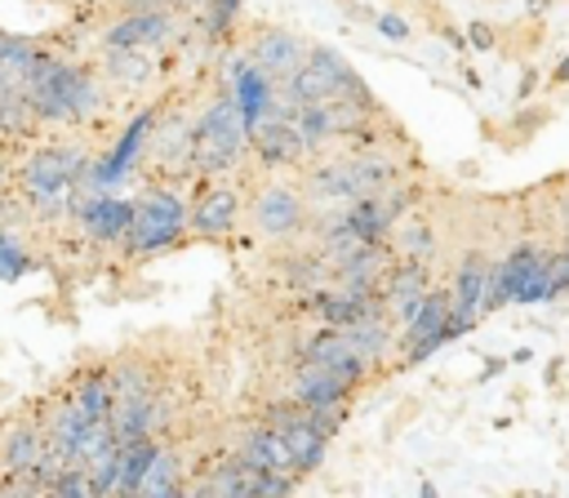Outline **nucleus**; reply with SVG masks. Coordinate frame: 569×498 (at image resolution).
<instances>
[{
	"mask_svg": "<svg viewBox=\"0 0 569 498\" xmlns=\"http://www.w3.org/2000/svg\"><path fill=\"white\" fill-rule=\"evenodd\" d=\"M93 151L84 142H36L13 165V196L27 205L31 222L71 218V200L84 191Z\"/></svg>",
	"mask_w": 569,
	"mask_h": 498,
	"instance_id": "nucleus-1",
	"label": "nucleus"
},
{
	"mask_svg": "<svg viewBox=\"0 0 569 498\" xmlns=\"http://www.w3.org/2000/svg\"><path fill=\"white\" fill-rule=\"evenodd\" d=\"M27 98H31L40 129H80L111 107V89L98 76V62H80V58H62V53L27 89Z\"/></svg>",
	"mask_w": 569,
	"mask_h": 498,
	"instance_id": "nucleus-2",
	"label": "nucleus"
},
{
	"mask_svg": "<svg viewBox=\"0 0 569 498\" xmlns=\"http://www.w3.org/2000/svg\"><path fill=\"white\" fill-rule=\"evenodd\" d=\"M249 129L240 120V107L231 102V93L213 89L204 98V107L196 111V124H191V173L200 178H222L231 169L244 165L249 156Z\"/></svg>",
	"mask_w": 569,
	"mask_h": 498,
	"instance_id": "nucleus-3",
	"label": "nucleus"
},
{
	"mask_svg": "<svg viewBox=\"0 0 569 498\" xmlns=\"http://www.w3.org/2000/svg\"><path fill=\"white\" fill-rule=\"evenodd\" d=\"M191 236V200H182L173 187H147L138 196V218L124 240L129 262H151L160 253H173Z\"/></svg>",
	"mask_w": 569,
	"mask_h": 498,
	"instance_id": "nucleus-4",
	"label": "nucleus"
},
{
	"mask_svg": "<svg viewBox=\"0 0 569 498\" xmlns=\"http://www.w3.org/2000/svg\"><path fill=\"white\" fill-rule=\"evenodd\" d=\"M160 116H164V102H142V107L120 124V133H116L102 151H93V165H89V178H84V191H89V196H107V191H116L124 178L138 173V165L147 160V147H151V138H156Z\"/></svg>",
	"mask_w": 569,
	"mask_h": 498,
	"instance_id": "nucleus-5",
	"label": "nucleus"
},
{
	"mask_svg": "<svg viewBox=\"0 0 569 498\" xmlns=\"http://www.w3.org/2000/svg\"><path fill=\"white\" fill-rule=\"evenodd\" d=\"M467 329H471V325L453 316L449 285H431V289H427V298H422V307H418V316L396 333V356H400L396 365H400V369L422 365V360H427V356H436L445 342L462 338Z\"/></svg>",
	"mask_w": 569,
	"mask_h": 498,
	"instance_id": "nucleus-6",
	"label": "nucleus"
},
{
	"mask_svg": "<svg viewBox=\"0 0 569 498\" xmlns=\"http://www.w3.org/2000/svg\"><path fill=\"white\" fill-rule=\"evenodd\" d=\"M218 89L231 93V102L240 107V120H244L249 133H253L262 120H271V111H276V102H280V84H276L262 67H253L244 49H236V53L222 58V67H218Z\"/></svg>",
	"mask_w": 569,
	"mask_h": 498,
	"instance_id": "nucleus-7",
	"label": "nucleus"
},
{
	"mask_svg": "<svg viewBox=\"0 0 569 498\" xmlns=\"http://www.w3.org/2000/svg\"><path fill=\"white\" fill-rule=\"evenodd\" d=\"M182 13L173 9H147V13H116L98 31V49H142V53H164L182 36Z\"/></svg>",
	"mask_w": 569,
	"mask_h": 498,
	"instance_id": "nucleus-8",
	"label": "nucleus"
},
{
	"mask_svg": "<svg viewBox=\"0 0 569 498\" xmlns=\"http://www.w3.org/2000/svg\"><path fill=\"white\" fill-rule=\"evenodd\" d=\"M249 227L267 240H289L298 231H307V218H311V200L302 196V187H289V182H267L249 196V209H244Z\"/></svg>",
	"mask_w": 569,
	"mask_h": 498,
	"instance_id": "nucleus-9",
	"label": "nucleus"
},
{
	"mask_svg": "<svg viewBox=\"0 0 569 498\" xmlns=\"http://www.w3.org/2000/svg\"><path fill=\"white\" fill-rule=\"evenodd\" d=\"M133 218H138V196H116V191L89 196V191H80L71 200V222L89 245H120L124 249V240L133 231Z\"/></svg>",
	"mask_w": 569,
	"mask_h": 498,
	"instance_id": "nucleus-10",
	"label": "nucleus"
},
{
	"mask_svg": "<svg viewBox=\"0 0 569 498\" xmlns=\"http://www.w3.org/2000/svg\"><path fill=\"white\" fill-rule=\"evenodd\" d=\"M298 365H316V369H329V374H333L338 382H347L351 391H356V387H365V382H369V374H373V365H369L365 356H356V351H351L347 333H342V329H329V325L311 329V333L298 342L293 369H298Z\"/></svg>",
	"mask_w": 569,
	"mask_h": 498,
	"instance_id": "nucleus-11",
	"label": "nucleus"
},
{
	"mask_svg": "<svg viewBox=\"0 0 569 498\" xmlns=\"http://www.w3.org/2000/svg\"><path fill=\"white\" fill-rule=\"evenodd\" d=\"M244 191L231 182H213L191 200V236L196 240H227L244 222Z\"/></svg>",
	"mask_w": 569,
	"mask_h": 498,
	"instance_id": "nucleus-12",
	"label": "nucleus"
},
{
	"mask_svg": "<svg viewBox=\"0 0 569 498\" xmlns=\"http://www.w3.org/2000/svg\"><path fill=\"white\" fill-rule=\"evenodd\" d=\"M489 285H493V262L485 249H467L453 267L449 280V298H453V316L467 320L476 329V320L489 316Z\"/></svg>",
	"mask_w": 569,
	"mask_h": 498,
	"instance_id": "nucleus-13",
	"label": "nucleus"
},
{
	"mask_svg": "<svg viewBox=\"0 0 569 498\" xmlns=\"http://www.w3.org/2000/svg\"><path fill=\"white\" fill-rule=\"evenodd\" d=\"M173 418V405H169V391H147V396H133V400H116L111 405V431L120 445H133V440H151L169 427Z\"/></svg>",
	"mask_w": 569,
	"mask_h": 498,
	"instance_id": "nucleus-14",
	"label": "nucleus"
},
{
	"mask_svg": "<svg viewBox=\"0 0 569 498\" xmlns=\"http://www.w3.org/2000/svg\"><path fill=\"white\" fill-rule=\"evenodd\" d=\"M53 49L36 36H18V31H0V89H31L49 67H53Z\"/></svg>",
	"mask_w": 569,
	"mask_h": 498,
	"instance_id": "nucleus-15",
	"label": "nucleus"
},
{
	"mask_svg": "<svg viewBox=\"0 0 569 498\" xmlns=\"http://www.w3.org/2000/svg\"><path fill=\"white\" fill-rule=\"evenodd\" d=\"M427 289H431L427 262H409V258H396V262H391V271L382 276V311H387V320L396 325V333L418 316Z\"/></svg>",
	"mask_w": 569,
	"mask_h": 498,
	"instance_id": "nucleus-16",
	"label": "nucleus"
},
{
	"mask_svg": "<svg viewBox=\"0 0 569 498\" xmlns=\"http://www.w3.org/2000/svg\"><path fill=\"white\" fill-rule=\"evenodd\" d=\"M244 53H249L253 67H262V71L280 84L284 76H293V71L307 62L311 44H307L298 31H289V27H258L253 40L244 44Z\"/></svg>",
	"mask_w": 569,
	"mask_h": 498,
	"instance_id": "nucleus-17",
	"label": "nucleus"
},
{
	"mask_svg": "<svg viewBox=\"0 0 569 498\" xmlns=\"http://www.w3.org/2000/svg\"><path fill=\"white\" fill-rule=\"evenodd\" d=\"M542 258H547V245H538V240H516L498 262H493V285H489V311H502V307H511L520 293H525V285L533 280V271L542 267Z\"/></svg>",
	"mask_w": 569,
	"mask_h": 498,
	"instance_id": "nucleus-18",
	"label": "nucleus"
},
{
	"mask_svg": "<svg viewBox=\"0 0 569 498\" xmlns=\"http://www.w3.org/2000/svg\"><path fill=\"white\" fill-rule=\"evenodd\" d=\"M191 124H196V116H187L182 107H164V116H160V124H156V138H151V147H147V160H151L164 178L191 173Z\"/></svg>",
	"mask_w": 569,
	"mask_h": 498,
	"instance_id": "nucleus-19",
	"label": "nucleus"
},
{
	"mask_svg": "<svg viewBox=\"0 0 569 498\" xmlns=\"http://www.w3.org/2000/svg\"><path fill=\"white\" fill-rule=\"evenodd\" d=\"M249 156H253L262 169H298V165L311 160V151H307L298 124H293V120H280V116H271V120H262V124L253 129Z\"/></svg>",
	"mask_w": 569,
	"mask_h": 498,
	"instance_id": "nucleus-20",
	"label": "nucleus"
},
{
	"mask_svg": "<svg viewBox=\"0 0 569 498\" xmlns=\"http://www.w3.org/2000/svg\"><path fill=\"white\" fill-rule=\"evenodd\" d=\"M98 76L107 80L111 93L133 98V93L156 89V80H160V58H156V53H142V49H102Z\"/></svg>",
	"mask_w": 569,
	"mask_h": 498,
	"instance_id": "nucleus-21",
	"label": "nucleus"
},
{
	"mask_svg": "<svg viewBox=\"0 0 569 498\" xmlns=\"http://www.w3.org/2000/svg\"><path fill=\"white\" fill-rule=\"evenodd\" d=\"M302 196L316 200V205H351V200H360V187H356V173H351V156L311 160L302 169Z\"/></svg>",
	"mask_w": 569,
	"mask_h": 498,
	"instance_id": "nucleus-22",
	"label": "nucleus"
},
{
	"mask_svg": "<svg viewBox=\"0 0 569 498\" xmlns=\"http://www.w3.org/2000/svg\"><path fill=\"white\" fill-rule=\"evenodd\" d=\"M249 471H293L289 462V449H284V436L276 427H267L262 418L244 422L240 436H236V449H231ZM298 476V471H293Z\"/></svg>",
	"mask_w": 569,
	"mask_h": 498,
	"instance_id": "nucleus-23",
	"label": "nucleus"
},
{
	"mask_svg": "<svg viewBox=\"0 0 569 498\" xmlns=\"http://www.w3.org/2000/svg\"><path fill=\"white\" fill-rule=\"evenodd\" d=\"M44 449H49V440H44V422H31V418L13 422V427L4 431V440H0V476H9V480H27L31 467L44 458Z\"/></svg>",
	"mask_w": 569,
	"mask_h": 498,
	"instance_id": "nucleus-24",
	"label": "nucleus"
},
{
	"mask_svg": "<svg viewBox=\"0 0 569 498\" xmlns=\"http://www.w3.org/2000/svg\"><path fill=\"white\" fill-rule=\"evenodd\" d=\"M284 396H293L307 414H316V409H333V405H351V387L347 382H338L329 369H316V365H298L293 374H289V387H284Z\"/></svg>",
	"mask_w": 569,
	"mask_h": 498,
	"instance_id": "nucleus-25",
	"label": "nucleus"
},
{
	"mask_svg": "<svg viewBox=\"0 0 569 498\" xmlns=\"http://www.w3.org/2000/svg\"><path fill=\"white\" fill-rule=\"evenodd\" d=\"M67 400H71L80 414H89L93 422H107V418H111V405H116L111 382H107V365H84V369L71 378Z\"/></svg>",
	"mask_w": 569,
	"mask_h": 498,
	"instance_id": "nucleus-26",
	"label": "nucleus"
},
{
	"mask_svg": "<svg viewBox=\"0 0 569 498\" xmlns=\"http://www.w3.org/2000/svg\"><path fill=\"white\" fill-rule=\"evenodd\" d=\"M342 333H347L351 351H356V356H365L369 365H378L382 356H391V351H396V325L387 320V311H382V307H378V311H369V316H360V320H356V325H347Z\"/></svg>",
	"mask_w": 569,
	"mask_h": 498,
	"instance_id": "nucleus-27",
	"label": "nucleus"
},
{
	"mask_svg": "<svg viewBox=\"0 0 569 498\" xmlns=\"http://www.w3.org/2000/svg\"><path fill=\"white\" fill-rule=\"evenodd\" d=\"M280 436H284V449H289V462H293V471H298V476H311V471L325 462V454H329V436H320V431H316L311 414H307L298 427L280 431Z\"/></svg>",
	"mask_w": 569,
	"mask_h": 498,
	"instance_id": "nucleus-28",
	"label": "nucleus"
},
{
	"mask_svg": "<svg viewBox=\"0 0 569 498\" xmlns=\"http://www.w3.org/2000/svg\"><path fill=\"white\" fill-rule=\"evenodd\" d=\"M107 382H111V396H116V400H133V396H147V391L160 387L156 369H151L147 360H138V356L111 360V365H107Z\"/></svg>",
	"mask_w": 569,
	"mask_h": 498,
	"instance_id": "nucleus-29",
	"label": "nucleus"
},
{
	"mask_svg": "<svg viewBox=\"0 0 569 498\" xmlns=\"http://www.w3.org/2000/svg\"><path fill=\"white\" fill-rule=\"evenodd\" d=\"M391 236H396V258H409V262H431L436 249H440V236L422 213L400 218V227Z\"/></svg>",
	"mask_w": 569,
	"mask_h": 498,
	"instance_id": "nucleus-30",
	"label": "nucleus"
},
{
	"mask_svg": "<svg viewBox=\"0 0 569 498\" xmlns=\"http://www.w3.org/2000/svg\"><path fill=\"white\" fill-rule=\"evenodd\" d=\"M164 445L151 436V440H133V445H120V494L116 498H133L138 489H142V480H147V471H151V462H156V454H160Z\"/></svg>",
	"mask_w": 569,
	"mask_h": 498,
	"instance_id": "nucleus-31",
	"label": "nucleus"
},
{
	"mask_svg": "<svg viewBox=\"0 0 569 498\" xmlns=\"http://www.w3.org/2000/svg\"><path fill=\"white\" fill-rule=\"evenodd\" d=\"M31 271H36V253L22 227H0V285H18Z\"/></svg>",
	"mask_w": 569,
	"mask_h": 498,
	"instance_id": "nucleus-32",
	"label": "nucleus"
},
{
	"mask_svg": "<svg viewBox=\"0 0 569 498\" xmlns=\"http://www.w3.org/2000/svg\"><path fill=\"white\" fill-rule=\"evenodd\" d=\"M280 98H284V102H293V107H311V102H329L333 93H329V84L320 80V71L302 62L293 76H284V80H280Z\"/></svg>",
	"mask_w": 569,
	"mask_h": 498,
	"instance_id": "nucleus-33",
	"label": "nucleus"
},
{
	"mask_svg": "<svg viewBox=\"0 0 569 498\" xmlns=\"http://www.w3.org/2000/svg\"><path fill=\"white\" fill-rule=\"evenodd\" d=\"M244 13V0H209L196 18H200V31L209 44H222L227 36H236V22Z\"/></svg>",
	"mask_w": 569,
	"mask_h": 498,
	"instance_id": "nucleus-34",
	"label": "nucleus"
},
{
	"mask_svg": "<svg viewBox=\"0 0 569 498\" xmlns=\"http://www.w3.org/2000/svg\"><path fill=\"white\" fill-rule=\"evenodd\" d=\"M298 480L293 471H249V498H289Z\"/></svg>",
	"mask_w": 569,
	"mask_h": 498,
	"instance_id": "nucleus-35",
	"label": "nucleus"
},
{
	"mask_svg": "<svg viewBox=\"0 0 569 498\" xmlns=\"http://www.w3.org/2000/svg\"><path fill=\"white\" fill-rule=\"evenodd\" d=\"M547 120H551V107H538V111L516 107V120H511V133H507V142H502V147H525V142H529Z\"/></svg>",
	"mask_w": 569,
	"mask_h": 498,
	"instance_id": "nucleus-36",
	"label": "nucleus"
},
{
	"mask_svg": "<svg viewBox=\"0 0 569 498\" xmlns=\"http://www.w3.org/2000/svg\"><path fill=\"white\" fill-rule=\"evenodd\" d=\"M373 31H378L382 40H391V44H405V40H413V22H409L405 13H396V9H382V13H373Z\"/></svg>",
	"mask_w": 569,
	"mask_h": 498,
	"instance_id": "nucleus-37",
	"label": "nucleus"
},
{
	"mask_svg": "<svg viewBox=\"0 0 569 498\" xmlns=\"http://www.w3.org/2000/svg\"><path fill=\"white\" fill-rule=\"evenodd\" d=\"M467 49H476V53H489V49H498V27L493 22H467Z\"/></svg>",
	"mask_w": 569,
	"mask_h": 498,
	"instance_id": "nucleus-38",
	"label": "nucleus"
},
{
	"mask_svg": "<svg viewBox=\"0 0 569 498\" xmlns=\"http://www.w3.org/2000/svg\"><path fill=\"white\" fill-rule=\"evenodd\" d=\"M31 213H27V205L9 191V196H0V227H22Z\"/></svg>",
	"mask_w": 569,
	"mask_h": 498,
	"instance_id": "nucleus-39",
	"label": "nucleus"
},
{
	"mask_svg": "<svg viewBox=\"0 0 569 498\" xmlns=\"http://www.w3.org/2000/svg\"><path fill=\"white\" fill-rule=\"evenodd\" d=\"M0 498H44V494H40L31 480H9V476H4V480H0Z\"/></svg>",
	"mask_w": 569,
	"mask_h": 498,
	"instance_id": "nucleus-40",
	"label": "nucleus"
},
{
	"mask_svg": "<svg viewBox=\"0 0 569 498\" xmlns=\"http://www.w3.org/2000/svg\"><path fill=\"white\" fill-rule=\"evenodd\" d=\"M538 84H542V71H538V67H525V71H520V84H516V102H529Z\"/></svg>",
	"mask_w": 569,
	"mask_h": 498,
	"instance_id": "nucleus-41",
	"label": "nucleus"
},
{
	"mask_svg": "<svg viewBox=\"0 0 569 498\" xmlns=\"http://www.w3.org/2000/svg\"><path fill=\"white\" fill-rule=\"evenodd\" d=\"M551 84H569V49L556 58V67H551V76H547Z\"/></svg>",
	"mask_w": 569,
	"mask_h": 498,
	"instance_id": "nucleus-42",
	"label": "nucleus"
},
{
	"mask_svg": "<svg viewBox=\"0 0 569 498\" xmlns=\"http://www.w3.org/2000/svg\"><path fill=\"white\" fill-rule=\"evenodd\" d=\"M13 191V160L0 151V196H9Z\"/></svg>",
	"mask_w": 569,
	"mask_h": 498,
	"instance_id": "nucleus-43",
	"label": "nucleus"
},
{
	"mask_svg": "<svg viewBox=\"0 0 569 498\" xmlns=\"http://www.w3.org/2000/svg\"><path fill=\"white\" fill-rule=\"evenodd\" d=\"M169 4H173V13H182V18H196V13H200L209 0H169Z\"/></svg>",
	"mask_w": 569,
	"mask_h": 498,
	"instance_id": "nucleus-44",
	"label": "nucleus"
},
{
	"mask_svg": "<svg viewBox=\"0 0 569 498\" xmlns=\"http://www.w3.org/2000/svg\"><path fill=\"white\" fill-rule=\"evenodd\" d=\"M502 365H507L502 356H489V360L480 365V382H489V378H498V374H502Z\"/></svg>",
	"mask_w": 569,
	"mask_h": 498,
	"instance_id": "nucleus-45",
	"label": "nucleus"
},
{
	"mask_svg": "<svg viewBox=\"0 0 569 498\" xmlns=\"http://www.w3.org/2000/svg\"><path fill=\"white\" fill-rule=\"evenodd\" d=\"M551 4H556V0H529V18H542Z\"/></svg>",
	"mask_w": 569,
	"mask_h": 498,
	"instance_id": "nucleus-46",
	"label": "nucleus"
},
{
	"mask_svg": "<svg viewBox=\"0 0 569 498\" xmlns=\"http://www.w3.org/2000/svg\"><path fill=\"white\" fill-rule=\"evenodd\" d=\"M529 360H533V351H529V347H516V351H511V365H529Z\"/></svg>",
	"mask_w": 569,
	"mask_h": 498,
	"instance_id": "nucleus-47",
	"label": "nucleus"
},
{
	"mask_svg": "<svg viewBox=\"0 0 569 498\" xmlns=\"http://www.w3.org/2000/svg\"><path fill=\"white\" fill-rule=\"evenodd\" d=\"M418 498H440V489H436V480H422V485H418Z\"/></svg>",
	"mask_w": 569,
	"mask_h": 498,
	"instance_id": "nucleus-48",
	"label": "nucleus"
},
{
	"mask_svg": "<svg viewBox=\"0 0 569 498\" xmlns=\"http://www.w3.org/2000/svg\"><path fill=\"white\" fill-rule=\"evenodd\" d=\"M458 71H462V80H467V84H471V89H480V84H485V80H480V76H476V71H471V67H458Z\"/></svg>",
	"mask_w": 569,
	"mask_h": 498,
	"instance_id": "nucleus-49",
	"label": "nucleus"
},
{
	"mask_svg": "<svg viewBox=\"0 0 569 498\" xmlns=\"http://www.w3.org/2000/svg\"><path fill=\"white\" fill-rule=\"evenodd\" d=\"M565 285H569V240H565Z\"/></svg>",
	"mask_w": 569,
	"mask_h": 498,
	"instance_id": "nucleus-50",
	"label": "nucleus"
},
{
	"mask_svg": "<svg viewBox=\"0 0 569 498\" xmlns=\"http://www.w3.org/2000/svg\"><path fill=\"white\" fill-rule=\"evenodd\" d=\"M62 4H71V0H62Z\"/></svg>",
	"mask_w": 569,
	"mask_h": 498,
	"instance_id": "nucleus-51",
	"label": "nucleus"
}]
</instances>
